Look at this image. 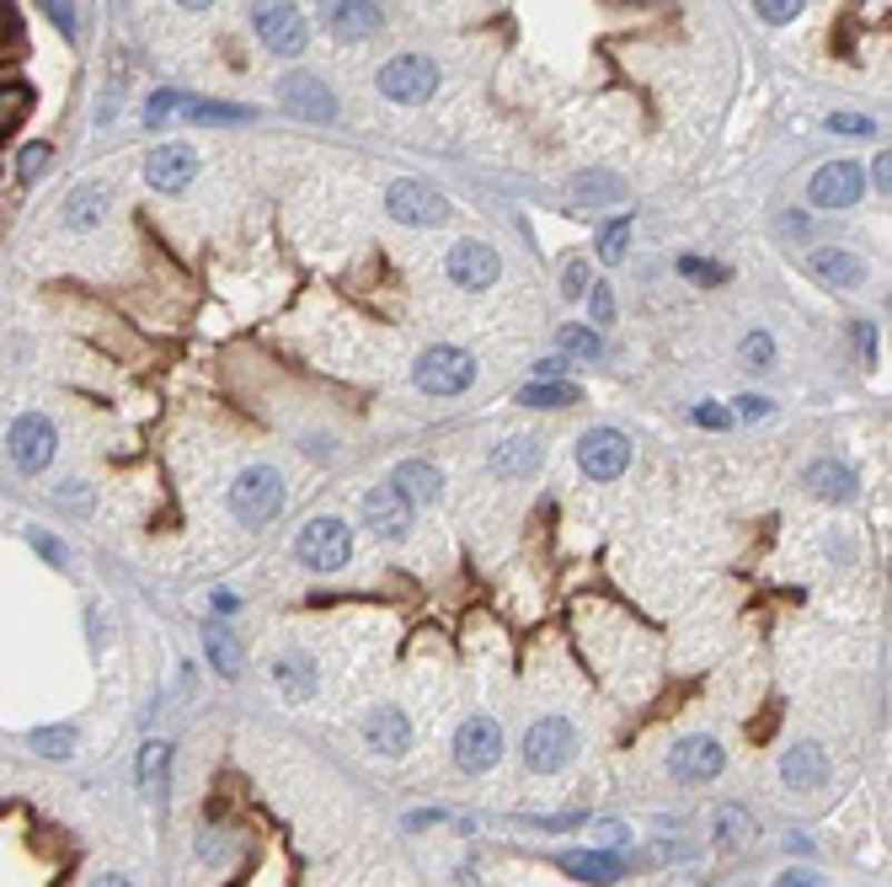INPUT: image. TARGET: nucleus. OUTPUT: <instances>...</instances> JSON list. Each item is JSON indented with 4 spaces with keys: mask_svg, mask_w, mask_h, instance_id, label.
<instances>
[{
    "mask_svg": "<svg viewBox=\"0 0 892 887\" xmlns=\"http://www.w3.org/2000/svg\"><path fill=\"white\" fill-rule=\"evenodd\" d=\"M598 829H604V845H621V839H631V829H625V824H615V818H609V824H598Z\"/></svg>",
    "mask_w": 892,
    "mask_h": 887,
    "instance_id": "nucleus-49",
    "label": "nucleus"
},
{
    "mask_svg": "<svg viewBox=\"0 0 892 887\" xmlns=\"http://www.w3.org/2000/svg\"><path fill=\"white\" fill-rule=\"evenodd\" d=\"M0 32H11V17H6V11H0Z\"/></svg>",
    "mask_w": 892,
    "mask_h": 887,
    "instance_id": "nucleus-52",
    "label": "nucleus"
},
{
    "mask_svg": "<svg viewBox=\"0 0 892 887\" xmlns=\"http://www.w3.org/2000/svg\"><path fill=\"white\" fill-rule=\"evenodd\" d=\"M198 637H204V652H209V663H215L219 679H236V673H241V642H236V631H230L225 620L209 615Z\"/></svg>",
    "mask_w": 892,
    "mask_h": 887,
    "instance_id": "nucleus-24",
    "label": "nucleus"
},
{
    "mask_svg": "<svg viewBox=\"0 0 892 887\" xmlns=\"http://www.w3.org/2000/svg\"><path fill=\"white\" fill-rule=\"evenodd\" d=\"M754 11L770 22V28H785V22L802 17V0H754Z\"/></svg>",
    "mask_w": 892,
    "mask_h": 887,
    "instance_id": "nucleus-35",
    "label": "nucleus"
},
{
    "mask_svg": "<svg viewBox=\"0 0 892 887\" xmlns=\"http://www.w3.org/2000/svg\"><path fill=\"white\" fill-rule=\"evenodd\" d=\"M379 91L390 97V102H428L433 91H438V65L423 55H402V59H390L385 70H379Z\"/></svg>",
    "mask_w": 892,
    "mask_h": 887,
    "instance_id": "nucleus-9",
    "label": "nucleus"
},
{
    "mask_svg": "<svg viewBox=\"0 0 892 887\" xmlns=\"http://www.w3.org/2000/svg\"><path fill=\"white\" fill-rule=\"evenodd\" d=\"M108 209H112L108 188L86 183V188H76L70 198H65V225H70V230H97V225L108 219Z\"/></svg>",
    "mask_w": 892,
    "mask_h": 887,
    "instance_id": "nucleus-25",
    "label": "nucleus"
},
{
    "mask_svg": "<svg viewBox=\"0 0 892 887\" xmlns=\"http://www.w3.org/2000/svg\"><path fill=\"white\" fill-rule=\"evenodd\" d=\"M28 749L43 753V759H70L76 753V727H32Z\"/></svg>",
    "mask_w": 892,
    "mask_h": 887,
    "instance_id": "nucleus-30",
    "label": "nucleus"
},
{
    "mask_svg": "<svg viewBox=\"0 0 892 887\" xmlns=\"http://www.w3.org/2000/svg\"><path fill=\"white\" fill-rule=\"evenodd\" d=\"M775 887H823V877L807 871V866H791V871H781V883Z\"/></svg>",
    "mask_w": 892,
    "mask_h": 887,
    "instance_id": "nucleus-44",
    "label": "nucleus"
},
{
    "mask_svg": "<svg viewBox=\"0 0 892 887\" xmlns=\"http://www.w3.org/2000/svg\"><path fill=\"white\" fill-rule=\"evenodd\" d=\"M615 193H621V183H615L609 171H583V177H577V198H583V204H609Z\"/></svg>",
    "mask_w": 892,
    "mask_h": 887,
    "instance_id": "nucleus-33",
    "label": "nucleus"
},
{
    "mask_svg": "<svg viewBox=\"0 0 892 887\" xmlns=\"http://www.w3.org/2000/svg\"><path fill=\"white\" fill-rule=\"evenodd\" d=\"M678 273H684V278H695V284H722V278H727L716 263H701V257H684V263H678Z\"/></svg>",
    "mask_w": 892,
    "mask_h": 887,
    "instance_id": "nucleus-40",
    "label": "nucleus"
},
{
    "mask_svg": "<svg viewBox=\"0 0 892 887\" xmlns=\"http://www.w3.org/2000/svg\"><path fill=\"white\" fill-rule=\"evenodd\" d=\"M171 112H182V97H177V91H156V97L145 102V124L156 129V124H166Z\"/></svg>",
    "mask_w": 892,
    "mask_h": 887,
    "instance_id": "nucleus-38",
    "label": "nucleus"
},
{
    "mask_svg": "<svg viewBox=\"0 0 892 887\" xmlns=\"http://www.w3.org/2000/svg\"><path fill=\"white\" fill-rule=\"evenodd\" d=\"M91 887H135V883H129L123 871H102V877H97V883H91Z\"/></svg>",
    "mask_w": 892,
    "mask_h": 887,
    "instance_id": "nucleus-50",
    "label": "nucleus"
},
{
    "mask_svg": "<svg viewBox=\"0 0 892 887\" xmlns=\"http://www.w3.org/2000/svg\"><path fill=\"white\" fill-rule=\"evenodd\" d=\"M497 273H503V263H497V252H492L487 242H455V252H449V278H455L460 289H487V284H497Z\"/></svg>",
    "mask_w": 892,
    "mask_h": 887,
    "instance_id": "nucleus-16",
    "label": "nucleus"
},
{
    "mask_svg": "<svg viewBox=\"0 0 892 887\" xmlns=\"http://www.w3.org/2000/svg\"><path fill=\"white\" fill-rule=\"evenodd\" d=\"M497 759H503V727L492 717H470L455 732V765L465 776H487V770H497Z\"/></svg>",
    "mask_w": 892,
    "mask_h": 887,
    "instance_id": "nucleus-10",
    "label": "nucleus"
},
{
    "mask_svg": "<svg viewBox=\"0 0 892 887\" xmlns=\"http://www.w3.org/2000/svg\"><path fill=\"white\" fill-rule=\"evenodd\" d=\"M295 556L310 572H337V566H348L353 556V535L343 519H310L305 530L295 535Z\"/></svg>",
    "mask_w": 892,
    "mask_h": 887,
    "instance_id": "nucleus-3",
    "label": "nucleus"
},
{
    "mask_svg": "<svg viewBox=\"0 0 892 887\" xmlns=\"http://www.w3.org/2000/svg\"><path fill=\"white\" fill-rule=\"evenodd\" d=\"M177 6H188V11H209L215 0H177Z\"/></svg>",
    "mask_w": 892,
    "mask_h": 887,
    "instance_id": "nucleus-51",
    "label": "nucleus"
},
{
    "mask_svg": "<svg viewBox=\"0 0 892 887\" xmlns=\"http://www.w3.org/2000/svg\"><path fill=\"white\" fill-rule=\"evenodd\" d=\"M743 364H754V369H770V364H775L770 332H749V337H743Z\"/></svg>",
    "mask_w": 892,
    "mask_h": 887,
    "instance_id": "nucleus-36",
    "label": "nucleus"
},
{
    "mask_svg": "<svg viewBox=\"0 0 892 887\" xmlns=\"http://www.w3.org/2000/svg\"><path fill=\"white\" fill-rule=\"evenodd\" d=\"M625 246H631V225H625V219H609V225L598 230V257H604V263H625Z\"/></svg>",
    "mask_w": 892,
    "mask_h": 887,
    "instance_id": "nucleus-34",
    "label": "nucleus"
},
{
    "mask_svg": "<svg viewBox=\"0 0 892 887\" xmlns=\"http://www.w3.org/2000/svg\"><path fill=\"white\" fill-rule=\"evenodd\" d=\"M829 129H834V135H871V124H865L861 112H834Z\"/></svg>",
    "mask_w": 892,
    "mask_h": 887,
    "instance_id": "nucleus-43",
    "label": "nucleus"
},
{
    "mask_svg": "<svg viewBox=\"0 0 892 887\" xmlns=\"http://www.w3.org/2000/svg\"><path fill=\"white\" fill-rule=\"evenodd\" d=\"M272 684H278L289 700H310L316 696V658H305V652H284V658L272 663Z\"/></svg>",
    "mask_w": 892,
    "mask_h": 887,
    "instance_id": "nucleus-26",
    "label": "nucleus"
},
{
    "mask_svg": "<svg viewBox=\"0 0 892 887\" xmlns=\"http://www.w3.org/2000/svg\"><path fill=\"white\" fill-rule=\"evenodd\" d=\"M192 177H198V150L188 145H156L145 161V183L156 193H182Z\"/></svg>",
    "mask_w": 892,
    "mask_h": 887,
    "instance_id": "nucleus-13",
    "label": "nucleus"
},
{
    "mask_svg": "<svg viewBox=\"0 0 892 887\" xmlns=\"http://www.w3.org/2000/svg\"><path fill=\"white\" fill-rule=\"evenodd\" d=\"M545 460V444L535 438V433H514V438H503L497 450H492V471L503 476V482H524L529 471H541Z\"/></svg>",
    "mask_w": 892,
    "mask_h": 887,
    "instance_id": "nucleus-19",
    "label": "nucleus"
},
{
    "mask_svg": "<svg viewBox=\"0 0 892 887\" xmlns=\"http://www.w3.org/2000/svg\"><path fill=\"white\" fill-rule=\"evenodd\" d=\"M861 166L855 161H829L817 177H812V188H807V198L817 204V209H850L855 198H861Z\"/></svg>",
    "mask_w": 892,
    "mask_h": 887,
    "instance_id": "nucleus-14",
    "label": "nucleus"
},
{
    "mask_svg": "<svg viewBox=\"0 0 892 887\" xmlns=\"http://www.w3.org/2000/svg\"><path fill=\"white\" fill-rule=\"evenodd\" d=\"M412 509H417V503H412L396 482L369 486V497H364V524H369L379 540H406L412 535Z\"/></svg>",
    "mask_w": 892,
    "mask_h": 887,
    "instance_id": "nucleus-12",
    "label": "nucleus"
},
{
    "mask_svg": "<svg viewBox=\"0 0 892 887\" xmlns=\"http://www.w3.org/2000/svg\"><path fill=\"white\" fill-rule=\"evenodd\" d=\"M754 812L749 807H737V802H727V807H716V818H711V839H716V850H743L749 839H754Z\"/></svg>",
    "mask_w": 892,
    "mask_h": 887,
    "instance_id": "nucleus-28",
    "label": "nucleus"
},
{
    "mask_svg": "<svg viewBox=\"0 0 892 887\" xmlns=\"http://www.w3.org/2000/svg\"><path fill=\"white\" fill-rule=\"evenodd\" d=\"M588 284H594V268H588L583 257H577V263H567V273H562V295L577 299L583 289H588Z\"/></svg>",
    "mask_w": 892,
    "mask_h": 887,
    "instance_id": "nucleus-39",
    "label": "nucleus"
},
{
    "mask_svg": "<svg viewBox=\"0 0 892 887\" xmlns=\"http://www.w3.org/2000/svg\"><path fill=\"white\" fill-rule=\"evenodd\" d=\"M562 871H567V877H577V883L609 887V883H621L625 860L615 856V850H572V856H562Z\"/></svg>",
    "mask_w": 892,
    "mask_h": 887,
    "instance_id": "nucleus-21",
    "label": "nucleus"
},
{
    "mask_svg": "<svg viewBox=\"0 0 892 887\" xmlns=\"http://www.w3.org/2000/svg\"><path fill=\"white\" fill-rule=\"evenodd\" d=\"M518 402L556 412V406H572V402H577V391H572V385H562V380H535V385H524V391H518Z\"/></svg>",
    "mask_w": 892,
    "mask_h": 887,
    "instance_id": "nucleus-31",
    "label": "nucleus"
},
{
    "mask_svg": "<svg viewBox=\"0 0 892 887\" xmlns=\"http://www.w3.org/2000/svg\"><path fill=\"white\" fill-rule=\"evenodd\" d=\"M182 112H188L192 124H236V118H246L241 108H215V102H188Z\"/></svg>",
    "mask_w": 892,
    "mask_h": 887,
    "instance_id": "nucleus-37",
    "label": "nucleus"
},
{
    "mask_svg": "<svg viewBox=\"0 0 892 887\" xmlns=\"http://www.w3.org/2000/svg\"><path fill=\"white\" fill-rule=\"evenodd\" d=\"M412 380H417V391H428V396H460L465 385L476 380V358L460 348H428L412 364Z\"/></svg>",
    "mask_w": 892,
    "mask_h": 887,
    "instance_id": "nucleus-5",
    "label": "nucleus"
},
{
    "mask_svg": "<svg viewBox=\"0 0 892 887\" xmlns=\"http://www.w3.org/2000/svg\"><path fill=\"white\" fill-rule=\"evenodd\" d=\"M385 209L402 219V225L423 230V225H444V219H449V198L438 188H428V183H417V177H402V183H390V193H385Z\"/></svg>",
    "mask_w": 892,
    "mask_h": 887,
    "instance_id": "nucleus-6",
    "label": "nucleus"
},
{
    "mask_svg": "<svg viewBox=\"0 0 892 887\" xmlns=\"http://www.w3.org/2000/svg\"><path fill=\"white\" fill-rule=\"evenodd\" d=\"M390 482L402 486L412 503H433V497L444 492V476H438V465H428V460H402Z\"/></svg>",
    "mask_w": 892,
    "mask_h": 887,
    "instance_id": "nucleus-29",
    "label": "nucleus"
},
{
    "mask_svg": "<svg viewBox=\"0 0 892 887\" xmlns=\"http://www.w3.org/2000/svg\"><path fill=\"white\" fill-rule=\"evenodd\" d=\"M364 738H369V749L375 753L402 759V753L412 749V722H406L402 706H375V711H369V722H364Z\"/></svg>",
    "mask_w": 892,
    "mask_h": 887,
    "instance_id": "nucleus-18",
    "label": "nucleus"
},
{
    "mask_svg": "<svg viewBox=\"0 0 892 887\" xmlns=\"http://www.w3.org/2000/svg\"><path fill=\"white\" fill-rule=\"evenodd\" d=\"M888 177H892V161H888V150H882V156L871 161V183H876V188L888 193Z\"/></svg>",
    "mask_w": 892,
    "mask_h": 887,
    "instance_id": "nucleus-48",
    "label": "nucleus"
},
{
    "mask_svg": "<svg viewBox=\"0 0 892 887\" xmlns=\"http://www.w3.org/2000/svg\"><path fill=\"white\" fill-rule=\"evenodd\" d=\"M577 465H583V476H594V482H615V476H625V465H631V438H625L621 428H588L577 438Z\"/></svg>",
    "mask_w": 892,
    "mask_h": 887,
    "instance_id": "nucleus-7",
    "label": "nucleus"
},
{
    "mask_svg": "<svg viewBox=\"0 0 892 887\" xmlns=\"http://www.w3.org/2000/svg\"><path fill=\"white\" fill-rule=\"evenodd\" d=\"M43 11H49V22H54L59 32H76V6L70 0H38Z\"/></svg>",
    "mask_w": 892,
    "mask_h": 887,
    "instance_id": "nucleus-41",
    "label": "nucleus"
},
{
    "mask_svg": "<svg viewBox=\"0 0 892 887\" xmlns=\"http://www.w3.org/2000/svg\"><path fill=\"white\" fill-rule=\"evenodd\" d=\"M166 780H171V743L150 738V743L139 749V791H145L150 802H166Z\"/></svg>",
    "mask_w": 892,
    "mask_h": 887,
    "instance_id": "nucleus-27",
    "label": "nucleus"
},
{
    "mask_svg": "<svg viewBox=\"0 0 892 887\" xmlns=\"http://www.w3.org/2000/svg\"><path fill=\"white\" fill-rule=\"evenodd\" d=\"M823 284H834V289H861L865 284V263L855 257V252H839V246H823V252H812L807 263Z\"/></svg>",
    "mask_w": 892,
    "mask_h": 887,
    "instance_id": "nucleus-22",
    "label": "nucleus"
},
{
    "mask_svg": "<svg viewBox=\"0 0 892 887\" xmlns=\"http://www.w3.org/2000/svg\"><path fill=\"white\" fill-rule=\"evenodd\" d=\"M588 289H594V322L609 326L615 322V295H609V284H588Z\"/></svg>",
    "mask_w": 892,
    "mask_h": 887,
    "instance_id": "nucleus-42",
    "label": "nucleus"
},
{
    "mask_svg": "<svg viewBox=\"0 0 892 887\" xmlns=\"http://www.w3.org/2000/svg\"><path fill=\"white\" fill-rule=\"evenodd\" d=\"M722 765H727V749H722L716 738H705V732H690V738H678L674 749H668V776L684 780V786L716 780Z\"/></svg>",
    "mask_w": 892,
    "mask_h": 887,
    "instance_id": "nucleus-8",
    "label": "nucleus"
},
{
    "mask_svg": "<svg viewBox=\"0 0 892 887\" xmlns=\"http://www.w3.org/2000/svg\"><path fill=\"white\" fill-rule=\"evenodd\" d=\"M43 161H49V150H22V166H17V171H22V183H28V177H38V171H43Z\"/></svg>",
    "mask_w": 892,
    "mask_h": 887,
    "instance_id": "nucleus-47",
    "label": "nucleus"
},
{
    "mask_svg": "<svg viewBox=\"0 0 892 887\" xmlns=\"http://www.w3.org/2000/svg\"><path fill=\"white\" fill-rule=\"evenodd\" d=\"M251 28H257V38L268 43V55H278V59L305 55V38H310L295 0H262V6L251 11Z\"/></svg>",
    "mask_w": 892,
    "mask_h": 887,
    "instance_id": "nucleus-4",
    "label": "nucleus"
},
{
    "mask_svg": "<svg viewBox=\"0 0 892 887\" xmlns=\"http://www.w3.org/2000/svg\"><path fill=\"white\" fill-rule=\"evenodd\" d=\"M278 97H284V108L299 112V118H310V124H331V118H337V102H331V91H326L316 76H305V70L284 76V81H278Z\"/></svg>",
    "mask_w": 892,
    "mask_h": 887,
    "instance_id": "nucleus-15",
    "label": "nucleus"
},
{
    "mask_svg": "<svg viewBox=\"0 0 892 887\" xmlns=\"http://www.w3.org/2000/svg\"><path fill=\"white\" fill-rule=\"evenodd\" d=\"M695 423H701V428H727L732 417L722 412V406H695Z\"/></svg>",
    "mask_w": 892,
    "mask_h": 887,
    "instance_id": "nucleus-46",
    "label": "nucleus"
},
{
    "mask_svg": "<svg viewBox=\"0 0 892 887\" xmlns=\"http://www.w3.org/2000/svg\"><path fill=\"white\" fill-rule=\"evenodd\" d=\"M321 22H326V32H331V38L358 43V38L379 32V11L369 6V0H321Z\"/></svg>",
    "mask_w": 892,
    "mask_h": 887,
    "instance_id": "nucleus-17",
    "label": "nucleus"
},
{
    "mask_svg": "<svg viewBox=\"0 0 892 887\" xmlns=\"http://www.w3.org/2000/svg\"><path fill=\"white\" fill-rule=\"evenodd\" d=\"M230 509H236V519H241L246 530L272 524V519L284 513V476H278L272 465H251V471H241L236 486H230Z\"/></svg>",
    "mask_w": 892,
    "mask_h": 887,
    "instance_id": "nucleus-1",
    "label": "nucleus"
},
{
    "mask_svg": "<svg viewBox=\"0 0 892 887\" xmlns=\"http://www.w3.org/2000/svg\"><path fill=\"white\" fill-rule=\"evenodd\" d=\"M572 753H577V727H572L567 717H541V722L524 732V765L541 770V776L567 770Z\"/></svg>",
    "mask_w": 892,
    "mask_h": 887,
    "instance_id": "nucleus-2",
    "label": "nucleus"
},
{
    "mask_svg": "<svg viewBox=\"0 0 892 887\" xmlns=\"http://www.w3.org/2000/svg\"><path fill=\"white\" fill-rule=\"evenodd\" d=\"M556 348L567 353V358H598L604 343H598V332H588V326H562V332H556Z\"/></svg>",
    "mask_w": 892,
    "mask_h": 887,
    "instance_id": "nucleus-32",
    "label": "nucleus"
},
{
    "mask_svg": "<svg viewBox=\"0 0 892 887\" xmlns=\"http://www.w3.org/2000/svg\"><path fill=\"white\" fill-rule=\"evenodd\" d=\"M54 450H59V433L43 412H28V417L11 423V465H17V471H28V476L43 471V465L54 460Z\"/></svg>",
    "mask_w": 892,
    "mask_h": 887,
    "instance_id": "nucleus-11",
    "label": "nucleus"
},
{
    "mask_svg": "<svg viewBox=\"0 0 892 887\" xmlns=\"http://www.w3.org/2000/svg\"><path fill=\"white\" fill-rule=\"evenodd\" d=\"M781 780L791 786V791H817V786H829V753L817 749V743H791L781 759Z\"/></svg>",
    "mask_w": 892,
    "mask_h": 887,
    "instance_id": "nucleus-20",
    "label": "nucleus"
},
{
    "mask_svg": "<svg viewBox=\"0 0 892 887\" xmlns=\"http://www.w3.org/2000/svg\"><path fill=\"white\" fill-rule=\"evenodd\" d=\"M807 486L812 497H823V503H855V471L839 465V460H812Z\"/></svg>",
    "mask_w": 892,
    "mask_h": 887,
    "instance_id": "nucleus-23",
    "label": "nucleus"
},
{
    "mask_svg": "<svg viewBox=\"0 0 892 887\" xmlns=\"http://www.w3.org/2000/svg\"><path fill=\"white\" fill-rule=\"evenodd\" d=\"M737 417H743V423H759V417H770V402H764V396H737Z\"/></svg>",
    "mask_w": 892,
    "mask_h": 887,
    "instance_id": "nucleus-45",
    "label": "nucleus"
}]
</instances>
